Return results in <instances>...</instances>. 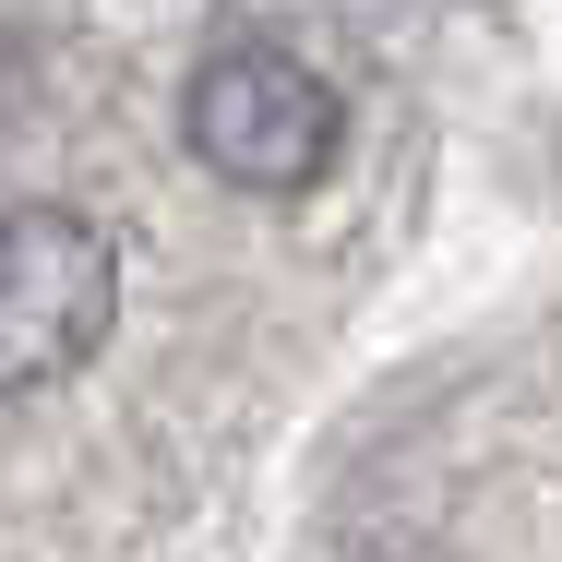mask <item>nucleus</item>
I'll return each mask as SVG.
<instances>
[{
  "mask_svg": "<svg viewBox=\"0 0 562 562\" xmlns=\"http://www.w3.org/2000/svg\"><path fill=\"white\" fill-rule=\"evenodd\" d=\"M180 132H192V156L216 168L227 192L288 204V192H312V180L347 156V97L312 72V60H300V48L239 36V48H216V60L192 72Z\"/></svg>",
  "mask_w": 562,
  "mask_h": 562,
  "instance_id": "f257e3e1",
  "label": "nucleus"
},
{
  "mask_svg": "<svg viewBox=\"0 0 562 562\" xmlns=\"http://www.w3.org/2000/svg\"><path fill=\"white\" fill-rule=\"evenodd\" d=\"M120 324V239L85 204H0V395L72 383Z\"/></svg>",
  "mask_w": 562,
  "mask_h": 562,
  "instance_id": "f03ea898",
  "label": "nucleus"
}]
</instances>
